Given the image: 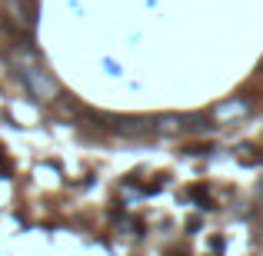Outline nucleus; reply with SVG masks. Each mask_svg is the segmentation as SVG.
Wrapping results in <instances>:
<instances>
[]
</instances>
